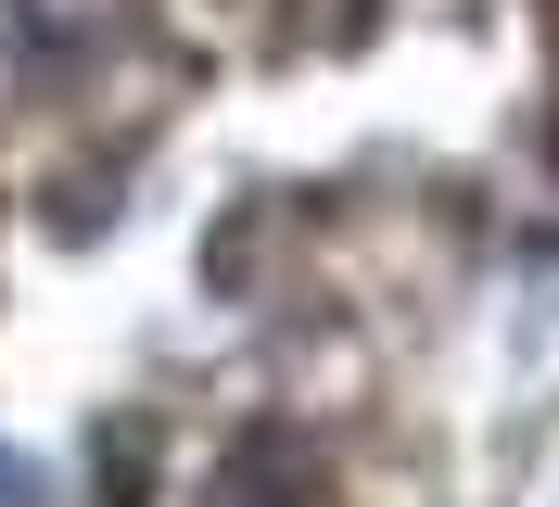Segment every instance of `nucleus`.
<instances>
[{
    "mask_svg": "<svg viewBox=\"0 0 559 507\" xmlns=\"http://www.w3.org/2000/svg\"><path fill=\"white\" fill-rule=\"evenodd\" d=\"M0 507H38V482H26V457H0Z\"/></svg>",
    "mask_w": 559,
    "mask_h": 507,
    "instance_id": "1",
    "label": "nucleus"
}]
</instances>
